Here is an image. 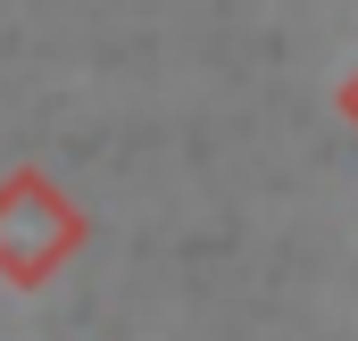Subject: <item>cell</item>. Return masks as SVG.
<instances>
[{
    "label": "cell",
    "instance_id": "7a4b0ae2",
    "mask_svg": "<svg viewBox=\"0 0 358 341\" xmlns=\"http://www.w3.org/2000/svg\"><path fill=\"white\" fill-rule=\"evenodd\" d=\"M342 117H350V125H358V67H350V75H342Z\"/></svg>",
    "mask_w": 358,
    "mask_h": 341
},
{
    "label": "cell",
    "instance_id": "6da1fadb",
    "mask_svg": "<svg viewBox=\"0 0 358 341\" xmlns=\"http://www.w3.org/2000/svg\"><path fill=\"white\" fill-rule=\"evenodd\" d=\"M76 242H84V217L50 175L25 167L0 183V275L8 283H42L59 258H76Z\"/></svg>",
    "mask_w": 358,
    "mask_h": 341
}]
</instances>
